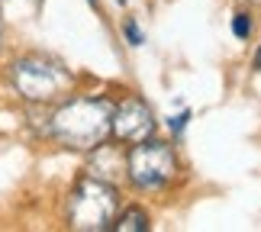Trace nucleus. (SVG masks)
I'll return each mask as SVG.
<instances>
[{
	"mask_svg": "<svg viewBox=\"0 0 261 232\" xmlns=\"http://www.w3.org/2000/svg\"><path fill=\"white\" fill-rule=\"evenodd\" d=\"M232 33L239 39H248V36H252V16H248V13H236L232 16Z\"/></svg>",
	"mask_w": 261,
	"mask_h": 232,
	"instance_id": "obj_7",
	"label": "nucleus"
},
{
	"mask_svg": "<svg viewBox=\"0 0 261 232\" xmlns=\"http://www.w3.org/2000/svg\"><path fill=\"white\" fill-rule=\"evenodd\" d=\"M126 174L136 190H162L177 174V155L168 142H158L148 136L142 142H136V148L129 152Z\"/></svg>",
	"mask_w": 261,
	"mask_h": 232,
	"instance_id": "obj_4",
	"label": "nucleus"
},
{
	"mask_svg": "<svg viewBox=\"0 0 261 232\" xmlns=\"http://www.w3.org/2000/svg\"><path fill=\"white\" fill-rule=\"evenodd\" d=\"M126 39H129V45H142V42H145L136 23H126Z\"/></svg>",
	"mask_w": 261,
	"mask_h": 232,
	"instance_id": "obj_9",
	"label": "nucleus"
},
{
	"mask_svg": "<svg viewBox=\"0 0 261 232\" xmlns=\"http://www.w3.org/2000/svg\"><path fill=\"white\" fill-rule=\"evenodd\" d=\"M119 194L100 177H81L68 197V226L77 232H107L116 223Z\"/></svg>",
	"mask_w": 261,
	"mask_h": 232,
	"instance_id": "obj_3",
	"label": "nucleus"
},
{
	"mask_svg": "<svg viewBox=\"0 0 261 232\" xmlns=\"http://www.w3.org/2000/svg\"><path fill=\"white\" fill-rule=\"evenodd\" d=\"M119 232H142L148 229V213L142 207H133V210H126L123 216H119V223H113Z\"/></svg>",
	"mask_w": 261,
	"mask_h": 232,
	"instance_id": "obj_6",
	"label": "nucleus"
},
{
	"mask_svg": "<svg viewBox=\"0 0 261 232\" xmlns=\"http://www.w3.org/2000/svg\"><path fill=\"white\" fill-rule=\"evenodd\" d=\"M110 116H113V107L103 97H74L52 113L48 133L65 148L90 152V148H100L107 142Z\"/></svg>",
	"mask_w": 261,
	"mask_h": 232,
	"instance_id": "obj_1",
	"label": "nucleus"
},
{
	"mask_svg": "<svg viewBox=\"0 0 261 232\" xmlns=\"http://www.w3.org/2000/svg\"><path fill=\"white\" fill-rule=\"evenodd\" d=\"M0 39H4V23H0Z\"/></svg>",
	"mask_w": 261,
	"mask_h": 232,
	"instance_id": "obj_11",
	"label": "nucleus"
},
{
	"mask_svg": "<svg viewBox=\"0 0 261 232\" xmlns=\"http://www.w3.org/2000/svg\"><path fill=\"white\" fill-rule=\"evenodd\" d=\"M10 81H13L16 94L29 100V104H52V100L65 97L74 84L71 71L62 62H55L48 55H39V52L19 55L10 65Z\"/></svg>",
	"mask_w": 261,
	"mask_h": 232,
	"instance_id": "obj_2",
	"label": "nucleus"
},
{
	"mask_svg": "<svg viewBox=\"0 0 261 232\" xmlns=\"http://www.w3.org/2000/svg\"><path fill=\"white\" fill-rule=\"evenodd\" d=\"M255 71H261V48L255 52Z\"/></svg>",
	"mask_w": 261,
	"mask_h": 232,
	"instance_id": "obj_10",
	"label": "nucleus"
},
{
	"mask_svg": "<svg viewBox=\"0 0 261 232\" xmlns=\"http://www.w3.org/2000/svg\"><path fill=\"white\" fill-rule=\"evenodd\" d=\"M187 119H190V110H180L177 116H171V119H168V126H171V133H174V136H180V133H184Z\"/></svg>",
	"mask_w": 261,
	"mask_h": 232,
	"instance_id": "obj_8",
	"label": "nucleus"
},
{
	"mask_svg": "<svg viewBox=\"0 0 261 232\" xmlns=\"http://www.w3.org/2000/svg\"><path fill=\"white\" fill-rule=\"evenodd\" d=\"M110 133H113L116 139H123V142H142V139L155 136V113L152 107L145 104V100L139 97H129L123 100L113 116H110Z\"/></svg>",
	"mask_w": 261,
	"mask_h": 232,
	"instance_id": "obj_5",
	"label": "nucleus"
}]
</instances>
